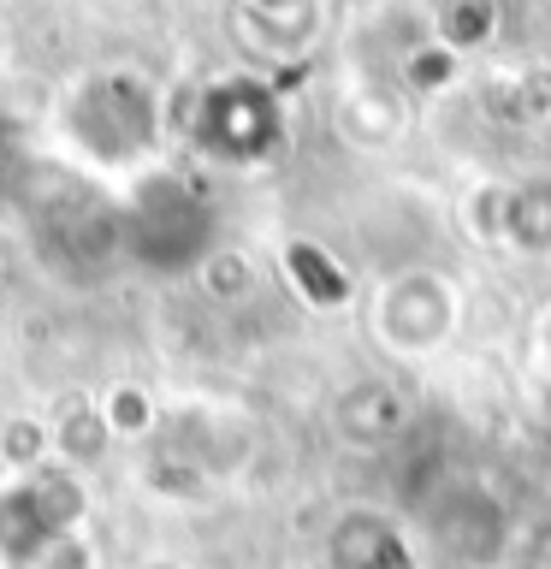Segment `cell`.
I'll return each instance as SVG.
<instances>
[{
    "mask_svg": "<svg viewBox=\"0 0 551 569\" xmlns=\"http://www.w3.org/2000/svg\"><path fill=\"white\" fill-rule=\"evenodd\" d=\"M220 249V213L190 178H142L124 202V261L149 273H196Z\"/></svg>",
    "mask_w": 551,
    "mask_h": 569,
    "instance_id": "cell-1",
    "label": "cell"
},
{
    "mask_svg": "<svg viewBox=\"0 0 551 569\" xmlns=\"http://www.w3.org/2000/svg\"><path fill=\"white\" fill-rule=\"evenodd\" d=\"M415 540L433 569H492L510 546V505L487 480L451 475L421 498Z\"/></svg>",
    "mask_w": 551,
    "mask_h": 569,
    "instance_id": "cell-2",
    "label": "cell"
},
{
    "mask_svg": "<svg viewBox=\"0 0 551 569\" xmlns=\"http://www.w3.org/2000/svg\"><path fill=\"white\" fill-rule=\"evenodd\" d=\"M66 131L89 160L124 167V160L149 154L160 142V101L142 78H131V71H107V78H89L78 96H71Z\"/></svg>",
    "mask_w": 551,
    "mask_h": 569,
    "instance_id": "cell-3",
    "label": "cell"
},
{
    "mask_svg": "<svg viewBox=\"0 0 551 569\" xmlns=\"http://www.w3.org/2000/svg\"><path fill=\"white\" fill-rule=\"evenodd\" d=\"M462 327V291L433 267H403L373 297V332L398 356H439Z\"/></svg>",
    "mask_w": 551,
    "mask_h": 569,
    "instance_id": "cell-4",
    "label": "cell"
},
{
    "mask_svg": "<svg viewBox=\"0 0 551 569\" xmlns=\"http://www.w3.org/2000/svg\"><path fill=\"white\" fill-rule=\"evenodd\" d=\"M78 516H83V492L66 469L18 475L0 492V558H7V569L36 558L53 540H66V533H78Z\"/></svg>",
    "mask_w": 551,
    "mask_h": 569,
    "instance_id": "cell-5",
    "label": "cell"
},
{
    "mask_svg": "<svg viewBox=\"0 0 551 569\" xmlns=\"http://www.w3.org/2000/svg\"><path fill=\"white\" fill-rule=\"evenodd\" d=\"M160 457L178 462V469H190L196 480H226L238 475L249 451H256V439H249V427L231 416L220 403H178L160 416Z\"/></svg>",
    "mask_w": 551,
    "mask_h": 569,
    "instance_id": "cell-6",
    "label": "cell"
},
{
    "mask_svg": "<svg viewBox=\"0 0 551 569\" xmlns=\"http://www.w3.org/2000/svg\"><path fill=\"white\" fill-rule=\"evenodd\" d=\"M196 137L208 142V154L231 160V167H256L279 142V107L261 83H220L196 107Z\"/></svg>",
    "mask_w": 551,
    "mask_h": 569,
    "instance_id": "cell-7",
    "label": "cell"
},
{
    "mask_svg": "<svg viewBox=\"0 0 551 569\" xmlns=\"http://www.w3.org/2000/svg\"><path fill=\"white\" fill-rule=\"evenodd\" d=\"M42 261L66 279H101L124 261V213L101 202H60L42 220Z\"/></svg>",
    "mask_w": 551,
    "mask_h": 569,
    "instance_id": "cell-8",
    "label": "cell"
},
{
    "mask_svg": "<svg viewBox=\"0 0 551 569\" xmlns=\"http://www.w3.org/2000/svg\"><path fill=\"white\" fill-rule=\"evenodd\" d=\"M327 563L332 569H415L409 533L380 510H350L327 533Z\"/></svg>",
    "mask_w": 551,
    "mask_h": 569,
    "instance_id": "cell-9",
    "label": "cell"
},
{
    "mask_svg": "<svg viewBox=\"0 0 551 569\" xmlns=\"http://www.w3.org/2000/svg\"><path fill=\"white\" fill-rule=\"evenodd\" d=\"M332 421L350 445H391V439H403L409 421H415V403H409V391L391 386V380H355V386L338 391Z\"/></svg>",
    "mask_w": 551,
    "mask_h": 569,
    "instance_id": "cell-10",
    "label": "cell"
},
{
    "mask_svg": "<svg viewBox=\"0 0 551 569\" xmlns=\"http://www.w3.org/2000/svg\"><path fill=\"white\" fill-rule=\"evenodd\" d=\"M498 238L522 256H551V178H522L504 184V226Z\"/></svg>",
    "mask_w": 551,
    "mask_h": 569,
    "instance_id": "cell-11",
    "label": "cell"
},
{
    "mask_svg": "<svg viewBox=\"0 0 551 569\" xmlns=\"http://www.w3.org/2000/svg\"><path fill=\"white\" fill-rule=\"evenodd\" d=\"M284 273H291V284L314 302V309H344L350 302V273L327 256V249H314L302 238L284 243Z\"/></svg>",
    "mask_w": 551,
    "mask_h": 569,
    "instance_id": "cell-12",
    "label": "cell"
},
{
    "mask_svg": "<svg viewBox=\"0 0 551 569\" xmlns=\"http://www.w3.org/2000/svg\"><path fill=\"white\" fill-rule=\"evenodd\" d=\"M196 284H202L213 302H243V297L261 284V267H256V256H249V249L220 243L202 267H196Z\"/></svg>",
    "mask_w": 551,
    "mask_h": 569,
    "instance_id": "cell-13",
    "label": "cell"
},
{
    "mask_svg": "<svg viewBox=\"0 0 551 569\" xmlns=\"http://www.w3.org/2000/svg\"><path fill=\"white\" fill-rule=\"evenodd\" d=\"M160 409L149 391H137V386H119L113 398H101V421H107V433H124V439H149V433H160Z\"/></svg>",
    "mask_w": 551,
    "mask_h": 569,
    "instance_id": "cell-14",
    "label": "cell"
},
{
    "mask_svg": "<svg viewBox=\"0 0 551 569\" xmlns=\"http://www.w3.org/2000/svg\"><path fill=\"white\" fill-rule=\"evenodd\" d=\"M338 119H344V131H350L355 142H391V137H398V101L380 96V89H362V96H350Z\"/></svg>",
    "mask_w": 551,
    "mask_h": 569,
    "instance_id": "cell-15",
    "label": "cell"
},
{
    "mask_svg": "<svg viewBox=\"0 0 551 569\" xmlns=\"http://www.w3.org/2000/svg\"><path fill=\"white\" fill-rule=\"evenodd\" d=\"M457 60H462V53H457V48H444L439 36H433V42L409 48L403 83H409V89H421V96H439V89H451V83H457Z\"/></svg>",
    "mask_w": 551,
    "mask_h": 569,
    "instance_id": "cell-16",
    "label": "cell"
},
{
    "mask_svg": "<svg viewBox=\"0 0 551 569\" xmlns=\"http://www.w3.org/2000/svg\"><path fill=\"white\" fill-rule=\"evenodd\" d=\"M439 42L457 48V53L492 42V0H451L439 18Z\"/></svg>",
    "mask_w": 551,
    "mask_h": 569,
    "instance_id": "cell-17",
    "label": "cell"
},
{
    "mask_svg": "<svg viewBox=\"0 0 551 569\" xmlns=\"http://www.w3.org/2000/svg\"><path fill=\"white\" fill-rule=\"evenodd\" d=\"M53 445H60L66 457H78V462H96L101 445H113V433H107V421H101V403L83 409V416H71L60 433H53Z\"/></svg>",
    "mask_w": 551,
    "mask_h": 569,
    "instance_id": "cell-18",
    "label": "cell"
},
{
    "mask_svg": "<svg viewBox=\"0 0 551 569\" xmlns=\"http://www.w3.org/2000/svg\"><path fill=\"white\" fill-rule=\"evenodd\" d=\"M12 569H89V551H83V540H78V533H66V540L42 546V551H36V558L12 563Z\"/></svg>",
    "mask_w": 551,
    "mask_h": 569,
    "instance_id": "cell-19",
    "label": "cell"
},
{
    "mask_svg": "<svg viewBox=\"0 0 551 569\" xmlns=\"http://www.w3.org/2000/svg\"><path fill=\"white\" fill-rule=\"evenodd\" d=\"M256 12H267V18H291V12H302V0H249Z\"/></svg>",
    "mask_w": 551,
    "mask_h": 569,
    "instance_id": "cell-20",
    "label": "cell"
},
{
    "mask_svg": "<svg viewBox=\"0 0 551 569\" xmlns=\"http://www.w3.org/2000/svg\"><path fill=\"white\" fill-rule=\"evenodd\" d=\"M540 350H545V373H551V315H545V327H540Z\"/></svg>",
    "mask_w": 551,
    "mask_h": 569,
    "instance_id": "cell-21",
    "label": "cell"
},
{
    "mask_svg": "<svg viewBox=\"0 0 551 569\" xmlns=\"http://www.w3.org/2000/svg\"><path fill=\"white\" fill-rule=\"evenodd\" d=\"M545 451H551V445H545Z\"/></svg>",
    "mask_w": 551,
    "mask_h": 569,
    "instance_id": "cell-22",
    "label": "cell"
},
{
    "mask_svg": "<svg viewBox=\"0 0 551 569\" xmlns=\"http://www.w3.org/2000/svg\"><path fill=\"white\" fill-rule=\"evenodd\" d=\"M545 569H551V563H545Z\"/></svg>",
    "mask_w": 551,
    "mask_h": 569,
    "instance_id": "cell-23",
    "label": "cell"
}]
</instances>
